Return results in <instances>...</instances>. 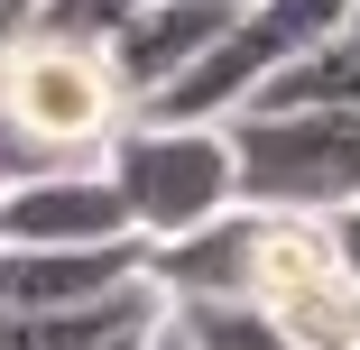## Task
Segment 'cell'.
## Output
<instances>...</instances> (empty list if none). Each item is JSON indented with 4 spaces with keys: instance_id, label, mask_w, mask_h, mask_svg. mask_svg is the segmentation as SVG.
<instances>
[{
    "instance_id": "obj_1",
    "label": "cell",
    "mask_w": 360,
    "mask_h": 350,
    "mask_svg": "<svg viewBox=\"0 0 360 350\" xmlns=\"http://www.w3.org/2000/svg\"><path fill=\"white\" fill-rule=\"evenodd\" d=\"M158 295L185 304V295H222V304H250L268 314L296 350H360V276L342 267V240L333 222H305V213H222L212 231L176 240L148 258Z\"/></svg>"
},
{
    "instance_id": "obj_2",
    "label": "cell",
    "mask_w": 360,
    "mask_h": 350,
    "mask_svg": "<svg viewBox=\"0 0 360 350\" xmlns=\"http://www.w3.org/2000/svg\"><path fill=\"white\" fill-rule=\"evenodd\" d=\"M129 129V83L111 74V46L28 28L0 46V194L28 175L93 166V148Z\"/></svg>"
},
{
    "instance_id": "obj_3",
    "label": "cell",
    "mask_w": 360,
    "mask_h": 350,
    "mask_svg": "<svg viewBox=\"0 0 360 350\" xmlns=\"http://www.w3.org/2000/svg\"><path fill=\"white\" fill-rule=\"evenodd\" d=\"M231 166H240V203L250 213H305L333 222L360 203V111L342 102H305V111H231Z\"/></svg>"
},
{
    "instance_id": "obj_4",
    "label": "cell",
    "mask_w": 360,
    "mask_h": 350,
    "mask_svg": "<svg viewBox=\"0 0 360 350\" xmlns=\"http://www.w3.org/2000/svg\"><path fill=\"white\" fill-rule=\"evenodd\" d=\"M111 184L129 203V231L148 249H176L240 213V166L222 129H185V120H129L111 138Z\"/></svg>"
},
{
    "instance_id": "obj_5",
    "label": "cell",
    "mask_w": 360,
    "mask_h": 350,
    "mask_svg": "<svg viewBox=\"0 0 360 350\" xmlns=\"http://www.w3.org/2000/svg\"><path fill=\"white\" fill-rule=\"evenodd\" d=\"M111 240H139L129 203L111 184V157L65 166V175H28L0 194V249H111Z\"/></svg>"
},
{
    "instance_id": "obj_6",
    "label": "cell",
    "mask_w": 360,
    "mask_h": 350,
    "mask_svg": "<svg viewBox=\"0 0 360 350\" xmlns=\"http://www.w3.org/2000/svg\"><path fill=\"white\" fill-rule=\"evenodd\" d=\"M240 10H250V0H148V10L111 37V74L129 83V111L158 102L167 83H185L194 65L240 28Z\"/></svg>"
},
{
    "instance_id": "obj_7",
    "label": "cell",
    "mask_w": 360,
    "mask_h": 350,
    "mask_svg": "<svg viewBox=\"0 0 360 350\" xmlns=\"http://www.w3.org/2000/svg\"><path fill=\"white\" fill-rule=\"evenodd\" d=\"M148 240H111V249H0V314H84L111 304L148 276Z\"/></svg>"
},
{
    "instance_id": "obj_8",
    "label": "cell",
    "mask_w": 360,
    "mask_h": 350,
    "mask_svg": "<svg viewBox=\"0 0 360 350\" xmlns=\"http://www.w3.org/2000/svg\"><path fill=\"white\" fill-rule=\"evenodd\" d=\"M305 102H342V111H360V0H351V28H333L314 55H296L250 111H305Z\"/></svg>"
},
{
    "instance_id": "obj_9",
    "label": "cell",
    "mask_w": 360,
    "mask_h": 350,
    "mask_svg": "<svg viewBox=\"0 0 360 350\" xmlns=\"http://www.w3.org/2000/svg\"><path fill=\"white\" fill-rule=\"evenodd\" d=\"M167 323H185V341H194V350H296L268 314L222 304V295H185V304H167Z\"/></svg>"
},
{
    "instance_id": "obj_10",
    "label": "cell",
    "mask_w": 360,
    "mask_h": 350,
    "mask_svg": "<svg viewBox=\"0 0 360 350\" xmlns=\"http://www.w3.org/2000/svg\"><path fill=\"white\" fill-rule=\"evenodd\" d=\"M148 0H37V28H56V37H84V46H111Z\"/></svg>"
},
{
    "instance_id": "obj_11",
    "label": "cell",
    "mask_w": 360,
    "mask_h": 350,
    "mask_svg": "<svg viewBox=\"0 0 360 350\" xmlns=\"http://www.w3.org/2000/svg\"><path fill=\"white\" fill-rule=\"evenodd\" d=\"M37 28V0H0V46H19Z\"/></svg>"
},
{
    "instance_id": "obj_12",
    "label": "cell",
    "mask_w": 360,
    "mask_h": 350,
    "mask_svg": "<svg viewBox=\"0 0 360 350\" xmlns=\"http://www.w3.org/2000/svg\"><path fill=\"white\" fill-rule=\"evenodd\" d=\"M333 240H342V267L360 276V203H351V213H333Z\"/></svg>"
},
{
    "instance_id": "obj_13",
    "label": "cell",
    "mask_w": 360,
    "mask_h": 350,
    "mask_svg": "<svg viewBox=\"0 0 360 350\" xmlns=\"http://www.w3.org/2000/svg\"><path fill=\"white\" fill-rule=\"evenodd\" d=\"M139 350H194V341H185V323H158V332L139 341Z\"/></svg>"
}]
</instances>
